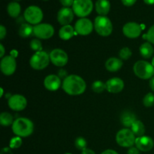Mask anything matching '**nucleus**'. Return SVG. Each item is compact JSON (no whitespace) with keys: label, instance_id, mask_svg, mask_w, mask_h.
Returning <instances> with one entry per match:
<instances>
[{"label":"nucleus","instance_id":"obj_1","mask_svg":"<svg viewBox=\"0 0 154 154\" xmlns=\"http://www.w3.org/2000/svg\"><path fill=\"white\" fill-rule=\"evenodd\" d=\"M62 87L65 93L70 96H79L85 92L87 84L81 77L71 75L63 80Z\"/></svg>","mask_w":154,"mask_h":154},{"label":"nucleus","instance_id":"obj_2","mask_svg":"<svg viewBox=\"0 0 154 154\" xmlns=\"http://www.w3.org/2000/svg\"><path fill=\"white\" fill-rule=\"evenodd\" d=\"M12 131L17 136L26 138L32 134L34 131V124L31 120L26 117H19L14 121L12 124Z\"/></svg>","mask_w":154,"mask_h":154},{"label":"nucleus","instance_id":"obj_3","mask_svg":"<svg viewBox=\"0 0 154 154\" xmlns=\"http://www.w3.org/2000/svg\"><path fill=\"white\" fill-rule=\"evenodd\" d=\"M133 71L137 77L143 80L150 79L154 76V67L145 60H139L134 64Z\"/></svg>","mask_w":154,"mask_h":154},{"label":"nucleus","instance_id":"obj_4","mask_svg":"<svg viewBox=\"0 0 154 154\" xmlns=\"http://www.w3.org/2000/svg\"><path fill=\"white\" fill-rule=\"evenodd\" d=\"M94 28L96 32L102 37L109 36L113 31L112 23L106 16L99 15L96 17L94 21Z\"/></svg>","mask_w":154,"mask_h":154},{"label":"nucleus","instance_id":"obj_5","mask_svg":"<svg viewBox=\"0 0 154 154\" xmlns=\"http://www.w3.org/2000/svg\"><path fill=\"white\" fill-rule=\"evenodd\" d=\"M50 55L45 51H42L33 54L29 60V65L35 70H42L49 65Z\"/></svg>","mask_w":154,"mask_h":154},{"label":"nucleus","instance_id":"obj_6","mask_svg":"<svg viewBox=\"0 0 154 154\" xmlns=\"http://www.w3.org/2000/svg\"><path fill=\"white\" fill-rule=\"evenodd\" d=\"M135 134L131 129L128 128L120 129L116 135V141L117 144L123 147H132L135 144Z\"/></svg>","mask_w":154,"mask_h":154},{"label":"nucleus","instance_id":"obj_7","mask_svg":"<svg viewBox=\"0 0 154 154\" xmlns=\"http://www.w3.org/2000/svg\"><path fill=\"white\" fill-rule=\"evenodd\" d=\"M93 8V4L92 0H75L72 5V10L75 14L81 18L88 16L92 12Z\"/></svg>","mask_w":154,"mask_h":154},{"label":"nucleus","instance_id":"obj_8","mask_svg":"<svg viewBox=\"0 0 154 154\" xmlns=\"http://www.w3.org/2000/svg\"><path fill=\"white\" fill-rule=\"evenodd\" d=\"M43 12L42 9L35 5L29 6L24 11V18L28 23L38 25L43 19Z\"/></svg>","mask_w":154,"mask_h":154},{"label":"nucleus","instance_id":"obj_9","mask_svg":"<svg viewBox=\"0 0 154 154\" xmlns=\"http://www.w3.org/2000/svg\"><path fill=\"white\" fill-rule=\"evenodd\" d=\"M54 34V28L49 23H39L34 26V35L41 39L51 38Z\"/></svg>","mask_w":154,"mask_h":154},{"label":"nucleus","instance_id":"obj_10","mask_svg":"<svg viewBox=\"0 0 154 154\" xmlns=\"http://www.w3.org/2000/svg\"><path fill=\"white\" fill-rule=\"evenodd\" d=\"M50 60L51 63L56 66L58 67H63L66 66L69 60V57L66 52H65L63 50L54 49L50 53Z\"/></svg>","mask_w":154,"mask_h":154},{"label":"nucleus","instance_id":"obj_11","mask_svg":"<svg viewBox=\"0 0 154 154\" xmlns=\"http://www.w3.org/2000/svg\"><path fill=\"white\" fill-rule=\"evenodd\" d=\"M0 69L5 75L9 76L13 75L17 69V62L15 57L11 55L3 57L0 63Z\"/></svg>","mask_w":154,"mask_h":154},{"label":"nucleus","instance_id":"obj_12","mask_svg":"<svg viewBox=\"0 0 154 154\" xmlns=\"http://www.w3.org/2000/svg\"><path fill=\"white\" fill-rule=\"evenodd\" d=\"M94 25L88 18H81L77 20L75 25V30L80 35H88L93 32Z\"/></svg>","mask_w":154,"mask_h":154},{"label":"nucleus","instance_id":"obj_13","mask_svg":"<svg viewBox=\"0 0 154 154\" xmlns=\"http://www.w3.org/2000/svg\"><path fill=\"white\" fill-rule=\"evenodd\" d=\"M8 106L14 111H21L26 108L27 100L23 96L20 94H14L10 96L8 99Z\"/></svg>","mask_w":154,"mask_h":154},{"label":"nucleus","instance_id":"obj_14","mask_svg":"<svg viewBox=\"0 0 154 154\" xmlns=\"http://www.w3.org/2000/svg\"><path fill=\"white\" fill-rule=\"evenodd\" d=\"M142 31L141 25L135 22H129L123 27V33L129 38H136L141 35Z\"/></svg>","mask_w":154,"mask_h":154},{"label":"nucleus","instance_id":"obj_15","mask_svg":"<svg viewBox=\"0 0 154 154\" xmlns=\"http://www.w3.org/2000/svg\"><path fill=\"white\" fill-rule=\"evenodd\" d=\"M74 11L72 8L63 7L57 13V20L63 26L70 25L74 19Z\"/></svg>","mask_w":154,"mask_h":154},{"label":"nucleus","instance_id":"obj_16","mask_svg":"<svg viewBox=\"0 0 154 154\" xmlns=\"http://www.w3.org/2000/svg\"><path fill=\"white\" fill-rule=\"evenodd\" d=\"M135 144L140 151L148 152L153 149L154 141L150 136L143 135L141 137H137Z\"/></svg>","mask_w":154,"mask_h":154},{"label":"nucleus","instance_id":"obj_17","mask_svg":"<svg viewBox=\"0 0 154 154\" xmlns=\"http://www.w3.org/2000/svg\"><path fill=\"white\" fill-rule=\"evenodd\" d=\"M106 90L111 93H119L124 88V82L120 78H112L106 81Z\"/></svg>","mask_w":154,"mask_h":154},{"label":"nucleus","instance_id":"obj_18","mask_svg":"<svg viewBox=\"0 0 154 154\" xmlns=\"http://www.w3.org/2000/svg\"><path fill=\"white\" fill-rule=\"evenodd\" d=\"M61 79L56 75H48L44 81L45 87L49 91H57L61 87Z\"/></svg>","mask_w":154,"mask_h":154},{"label":"nucleus","instance_id":"obj_19","mask_svg":"<svg viewBox=\"0 0 154 154\" xmlns=\"http://www.w3.org/2000/svg\"><path fill=\"white\" fill-rule=\"evenodd\" d=\"M123 63L121 59L111 57L105 62V68L110 72H117L123 67Z\"/></svg>","mask_w":154,"mask_h":154},{"label":"nucleus","instance_id":"obj_20","mask_svg":"<svg viewBox=\"0 0 154 154\" xmlns=\"http://www.w3.org/2000/svg\"><path fill=\"white\" fill-rule=\"evenodd\" d=\"M137 120L136 116L130 111H125L120 115V122L126 128H131L134 123Z\"/></svg>","mask_w":154,"mask_h":154},{"label":"nucleus","instance_id":"obj_21","mask_svg":"<svg viewBox=\"0 0 154 154\" xmlns=\"http://www.w3.org/2000/svg\"><path fill=\"white\" fill-rule=\"evenodd\" d=\"M96 11L100 16L108 14L111 8V4L108 0H97L95 5Z\"/></svg>","mask_w":154,"mask_h":154},{"label":"nucleus","instance_id":"obj_22","mask_svg":"<svg viewBox=\"0 0 154 154\" xmlns=\"http://www.w3.org/2000/svg\"><path fill=\"white\" fill-rule=\"evenodd\" d=\"M75 28H73L71 25L63 26V27L59 31V36L63 40L67 41L75 35Z\"/></svg>","mask_w":154,"mask_h":154},{"label":"nucleus","instance_id":"obj_23","mask_svg":"<svg viewBox=\"0 0 154 154\" xmlns=\"http://www.w3.org/2000/svg\"><path fill=\"white\" fill-rule=\"evenodd\" d=\"M139 52L143 58L149 59L153 55L154 49L150 42H144L140 46Z\"/></svg>","mask_w":154,"mask_h":154},{"label":"nucleus","instance_id":"obj_24","mask_svg":"<svg viewBox=\"0 0 154 154\" xmlns=\"http://www.w3.org/2000/svg\"><path fill=\"white\" fill-rule=\"evenodd\" d=\"M20 36L22 38H29L34 35V26L30 23H23L18 31Z\"/></svg>","mask_w":154,"mask_h":154},{"label":"nucleus","instance_id":"obj_25","mask_svg":"<svg viewBox=\"0 0 154 154\" xmlns=\"http://www.w3.org/2000/svg\"><path fill=\"white\" fill-rule=\"evenodd\" d=\"M131 130L132 131L135 136L141 137L144 135L145 133V126L144 124L139 120H137L131 126Z\"/></svg>","mask_w":154,"mask_h":154},{"label":"nucleus","instance_id":"obj_26","mask_svg":"<svg viewBox=\"0 0 154 154\" xmlns=\"http://www.w3.org/2000/svg\"><path fill=\"white\" fill-rule=\"evenodd\" d=\"M7 11L9 16L11 17H17L19 16L21 11V7L20 4L16 2H11L8 5Z\"/></svg>","mask_w":154,"mask_h":154},{"label":"nucleus","instance_id":"obj_27","mask_svg":"<svg viewBox=\"0 0 154 154\" xmlns=\"http://www.w3.org/2000/svg\"><path fill=\"white\" fill-rule=\"evenodd\" d=\"M14 117L10 113L2 112L0 114V123L2 126H9L14 123Z\"/></svg>","mask_w":154,"mask_h":154},{"label":"nucleus","instance_id":"obj_28","mask_svg":"<svg viewBox=\"0 0 154 154\" xmlns=\"http://www.w3.org/2000/svg\"><path fill=\"white\" fill-rule=\"evenodd\" d=\"M92 90L95 93H101L106 90V84L101 81H96L92 84Z\"/></svg>","mask_w":154,"mask_h":154},{"label":"nucleus","instance_id":"obj_29","mask_svg":"<svg viewBox=\"0 0 154 154\" xmlns=\"http://www.w3.org/2000/svg\"><path fill=\"white\" fill-rule=\"evenodd\" d=\"M132 55V52L130 48L124 47L119 52V57L122 60H128Z\"/></svg>","mask_w":154,"mask_h":154},{"label":"nucleus","instance_id":"obj_30","mask_svg":"<svg viewBox=\"0 0 154 154\" xmlns=\"http://www.w3.org/2000/svg\"><path fill=\"white\" fill-rule=\"evenodd\" d=\"M75 145L78 150H84L87 149V142L86 139L83 137H78L75 141Z\"/></svg>","mask_w":154,"mask_h":154},{"label":"nucleus","instance_id":"obj_31","mask_svg":"<svg viewBox=\"0 0 154 154\" xmlns=\"http://www.w3.org/2000/svg\"><path fill=\"white\" fill-rule=\"evenodd\" d=\"M143 104L147 108H150L154 105V94L148 93L143 99Z\"/></svg>","mask_w":154,"mask_h":154},{"label":"nucleus","instance_id":"obj_32","mask_svg":"<svg viewBox=\"0 0 154 154\" xmlns=\"http://www.w3.org/2000/svg\"><path fill=\"white\" fill-rule=\"evenodd\" d=\"M22 138L21 137L15 136L11 139L10 143H9V147L11 149H17L19 148L21 145H22Z\"/></svg>","mask_w":154,"mask_h":154},{"label":"nucleus","instance_id":"obj_33","mask_svg":"<svg viewBox=\"0 0 154 154\" xmlns=\"http://www.w3.org/2000/svg\"><path fill=\"white\" fill-rule=\"evenodd\" d=\"M29 45L32 51H36V52H39V51H42V44L38 39H32L30 42Z\"/></svg>","mask_w":154,"mask_h":154},{"label":"nucleus","instance_id":"obj_34","mask_svg":"<svg viewBox=\"0 0 154 154\" xmlns=\"http://www.w3.org/2000/svg\"><path fill=\"white\" fill-rule=\"evenodd\" d=\"M143 38L146 39L150 44L154 45V25L149 29L146 34L143 35Z\"/></svg>","mask_w":154,"mask_h":154},{"label":"nucleus","instance_id":"obj_35","mask_svg":"<svg viewBox=\"0 0 154 154\" xmlns=\"http://www.w3.org/2000/svg\"><path fill=\"white\" fill-rule=\"evenodd\" d=\"M60 2L64 7L69 8L70 6L73 5L75 0H60Z\"/></svg>","mask_w":154,"mask_h":154},{"label":"nucleus","instance_id":"obj_36","mask_svg":"<svg viewBox=\"0 0 154 154\" xmlns=\"http://www.w3.org/2000/svg\"><path fill=\"white\" fill-rule=\"evenodd\" d=\"M6 33H7V31H6L5 27L3 25L0 26V39L1 40L5 38V37L6 36Z\"/></svg>","mask_w":154,"mask_h":154},{"label":"nucleus","instance_id":"obj_37","mask_svg":"<svg viewBox=\"0 0 154 154\" xmlns=\"http://www.w3.org/2000/svg\"><path fill=\"white\" fill-rule=\"evenodd\" d=\"M68 76H69V75H68L67 71L66 70H65V69H60V70L59 71L58 77L60 78V79H62V78L65 79V78H67Z\"/></svg>","mask_w":154,"mask_h":154},{"label":"nucleus","instance_id":"obj_38","mask_svg":"<svg viewBox=\"0 0 154 154\" xmlns=\"http://www.w3.org/2000/svg\"><path fill=\"white\" fill-rule=\"evenodd\" d=\"M127 154H140V150L136 147H129L127 151Z\"/></svg>","mask_w":154,"mask_h":154},{"label":"nucleus","instance_id":"obj_39","mask_svg":"<svg viewBox=\"0 0 154 154\" xmlns=\"http://www.w3.org/2000/svg\"><path fill=\"white\" fill-rule=\"evenodd\" d=\"M121 1L124 5L129 7V6L133 5L136 2L137 0H121Z\"/></svg>","mask_w":154,"mask_h":154},{"label":"nucleus","instance_id":"obj_40","mask_svg":"<svg viewBox=\"0 0 154 154\" xmlns=\"http://www.w3.org/2000/svg\"><path fill=\"white\" fill-rule=\"evenodd\" d=\"M0 154H13L11 151V148L10 147H4L2 149Z\"/></svg>","mask_w":154,"mask_h":154},{"label":"nucleus","instance_id":"obj_41","mask_svg":"<svg viewBox=\"0 0 154 154\" xmlns=\"http://www.w3.org/2000/svg\"><path fill=\"white\" fill-rule=\"evenodd\" d=\"M5 53V49L2 44H0V57H1L2 59L3 58V57H4Z\"/></svg>","mask_w":154,"mask_h":154},{"label":"nucleus","instance_id":"obj_42","mask_svg":"<svg viewBox=\"0 0 154 154\" xmlns=\"http://www.w3.org/2000/svg\"><path fill=\"white\" fill-rule=\"evenodd\" d=\"M101 154H118L117 151L114 150H111V149H108V150H105V151L102 152Z\"/></svg>","mask_w":154,"mask_h":154},{"label":"nucleus","instance_id":"obj_43","mask_svg":"<svg viewBox=\"0 0 154 154\" xmlns=\"http://www.w3.org/2000/svg\"><path fill=\"white\" fill-rule=\"evenodd\" d=\"M81 154H96L95 152L93 150H90V149H86V150H83L82 153Z\"/></svg>","mask_w":154,"mask_h":154},{"label":"nucleus","instance_id":"obj_44","mask_svg":"<svg viewBox=\"0 0 154 154\" xmlns=\"http://www.w3.org/2000/svg\"><path fill=\"white\" fill-rule=\"evenodd\" d=\"M150 87L151 88V90L154 92V76L152 78L150 79Z\"/></svg>","mask_w":154,"mask_h":154},{"label":"nucleus","instance_id":"obj_45","mask_svg":"<svg viewBox=\"0 0 154 154\" xmlns=\"http://www.w3.org/2000/svg\"><path fill=\"white\" fill-rule=\"evenodd\" d=\"M147 5H154V0H144Z\"/></svg>","mask_w":154,"mask_h":154},{"label":"nucleus","instance_id":"obj_46","mask_svg":"<svg viewBox=\"0 0 154 154\" xmlns=\"http://www.w3.org/2000/svg\"><path fill=\"white\" fill-rule=\"evenodd\" d=\"M0 90H1V96H0L2 97V96H3V89L1 88V89H0Z\"/></svg>","mask_w":154,"mask_h":154},{"label":"nucleus","instance_id":"obj_47","mask_svg":"<svg viewBox=\"0 0 154 154\" xmlns=\"http://www.w3.org/2000/svg\"><path fill=\"white\" fill-rule=\"evenodd\" d=\"M151 64L153 65V67H154V57L153 58V60H152V62H151Z\"/></svg>","mask_w":154,"mask_h":154},{"label":"nucleus","instance_id":"obj_48","mask_svg":"<svg viewBox=\"0 0 154 154\" xmlns=\"http://www.w3.org/2000/svg\"><path fill=\"white\" fill-rule=\"evenodd\" d=\"M64 154H72V153H64Z\"/></svg>","mask_w":154,"mask_h":154},{"label":"nucleus","instance_id":"obj_49","mask_svg":"<svg viewBox=\"0 0 154 154\" xmlns=\"http://www.w3.org/2000/svg\"><path fill=\"white\" fill-rule=\"evenodd\" d=\"M17 1H19V0H17Z\"/></svg>","mask_w":154,"mask_h":154},{"label":"nucleus","instance_id":"obj_50","mask_svg":"<svg viewBox=\"0 0 154 154\" xmlns=\"http://www.w3.org/2000/svg\"><path fill=\"white\" fill-rule=\"evenodd\" d=\"M45 1H47V0H45Z\"/></svg>","mask_w":154,"mask_h":154}]
</instances>
